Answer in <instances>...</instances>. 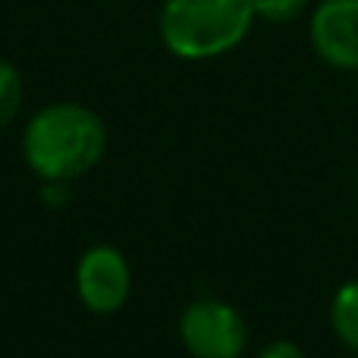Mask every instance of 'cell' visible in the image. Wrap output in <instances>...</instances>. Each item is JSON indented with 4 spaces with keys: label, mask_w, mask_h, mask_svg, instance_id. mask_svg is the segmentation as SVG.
I'll return each mask as SVG.
<instances>
[{
    "label": "cell",
    "mask_w": 358,
    "mask_h": 358,
    "mask_svg": "<svg viewBox=\"0 0 358 358\" xmlns=\"http://www.w3.org/2000/svg\"><path fill=\"white\" fill-rule=\"evenodd\" d=\"M22 98H25V88H22L19 69L13 63L0 60V129L16 120V113L22 110Z\"/></svg>",
    "instance_id": "7"
},
{
    "label": "cell",
    "mask_w": 358,
    "mask_h": 358,
    "mask_svg": "<svg viewBox=\"0 0 358 358\" xmlns=\"http://www.w3.org/2000/svg\"><path fill=\"white\" fill-rule=\"evenodd\" d=\"M129 264L110 245H94L82 255L76 267V289L88 311L94 315H113L129 299Z\"/></svg>",
    "instance_id": "4"
},
{
    "label": "cell",
    "mask_w": 358,
    "mask_h": 358,
    "mask_svg": "<svg viewBox=\"0 0 358 358\" xmlns=\"http://www.w3.org/2000/svg\"><path fill=\"white\" fill-rule=\"evenodd\" d=\"M41 198L50 204H60L63 198H66V182H48V189L41 192Z\"/></svg>",
    "instance_id": "10"
},
{
    "label": "cell",
    "mask_w": 358,
    "mask_h": 358,
    "mask_svg": "<svg viewBox=\"0 0 358 358\" xmlns=\"http://www.w3.org/2000/svg\"><path fill=\"white\" fill-rule=\"evenodd\" d=\"M255 358H305V352L289 340H273V343H267Z\"/></svg>",
    "instance_id": "9"
},
{
    "label": "cell",
    "mask_w": 358,
    "mask_h": 358,
    "mask_svg": "<svg viewBox=\"0 0 358 358\" xmlns=\"http://www.w3.org/2000/svg\"><path fill=\"white\" fill-rule=\"evenodd\" d=\"M107 148V129L85 104L57 101L29 120L22 132V157L44 182H69L85 176Z\"/></svg>",
    "instance_id": "1"
},
{
    "label": "cell",
    "mask_w": 358,
    "mask_h": 358,
    "mask_svg": "<svg viewBox=\"0 0 358 358\" xmlns=\"http://www.w3.org/2000/svg\"><path fill=\"white\" fill-rule=\"evenodd\" d=\"M179 336L192 358H242L248 324L229 302L198 299L179 317Z\"/></svg>",
    "instance_id": "3"
},
{
    "label": "cell",
    "mask_w": 358,
    "mask_h": 358,
    "mask_svg": "<svg viewBox=\"0 0 358 358\" xmlns=\"http://www.w3.org/2000/svg\"><path fill=\"white\" fill-rule=\"evenodd\" d=\"M255 19H264L271 25H289L305 16L311 0H252Z\"/></svg>",
    "instance_id": "8"
},
{
    "label": "cell",
    "mask_w": 358,
    "mask_h": 358,
    "mask_svg": "<svg viewBox=\"0 0 358 358\" xmlns=\"http://www.w3.org/2000/svg\"><path fill=\"white\" fill-rule=\"evenodd\" d=\"M308 38L327 66L358 73V0H321L311 10Z\"/></svg>",
    "instance_id": "5"
},
{
    "label": "cell",
    "mask_w": 358,
    "mask_h": 358,
    "mask_svg": "<svg viewBox=\"0 0 358 358\" xmlns=\"http://www.w3.org/2000/svg\"><path fill=\"white\" fill-rule=\"evenodd\" d=\"M330 327L340 336L343 346L358 352V280H349L336 289L330 302Z\"/></svg>",
    "instance_id": "6"
},
{
    "label": "cell",
    "mask_w": 358,
    "mask_h": 358,
    "mask_svg": "<svg viewBox=\"0 0 358 358\" xmlns=\"http://www.w3.org/2000/svg\"><path fill=\"white\" fill-rule=\"evenodd\" d=\"M255 25L252 0H164L157 31L179 60H214L245 41Z\"/></svg>",
    "instance_id": "2"
}]
</instances>
